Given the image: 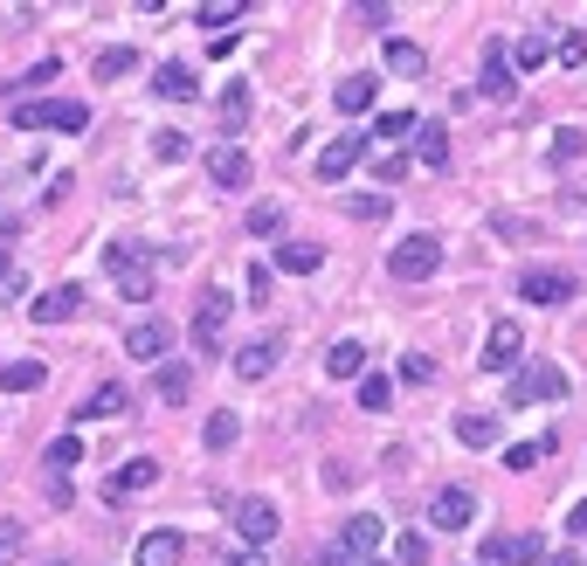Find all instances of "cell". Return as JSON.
<instances>
[{"instance_id": "39", "label": "cell", "mask_w": 587, "mask_h": 566, "mask_svg": "<svg viewBox=\"0 0 587 566\" xmlns=\"http://www.w3.org/2000/svg\"><path fill=\"white\" fill-rule=\"evenodd\" d=\"M207 449H235V414H207Z\"/></svg>"}, {"instance_id": "42", "label": "cell", "mask_w": 587, "mask_h": 566, "mask_svg": "<svg viewBox=\"0 0 587 566\" xmlns=\"http://www.w3.org/2000/svg\"><path fill=\"white\" fill-rule=\"evenodd\" d=\"M14 553H22V518H0V566H14Z\"/></svg>"}, {"instance_id": "29", "label": "cell", "mask_w": 587, "mask_h": 566, "mask_svg": "<svg viewBox=\"0 0 587 566\" xmlns=\"http://www.w3.org/2000/svg\"><path fill=\"white\" fill-rule=\"evenodd\" d=\"M505 55H511V69H539L546 55H553V42L533 28V35H519V42H505Z\"/></svg>"}, {"instance_id": "14", "label": "cell", "mask_w": 587, "mask_h": 566, "mask_svg": "<svg viewBox=\"0 0 587 566\" xmlns=\"http://www.w3.org/2000/svg\"><path fill=\"white\" fill-rule=\"evenodd\" d=\"M166 346H174V325H166V318H139V325L125 332V360H166Z\"/></svg>"}, {"instance_id": "25", "label": "cell", "mask_w": 587, "mask_h": 566, "mask_svg": "<svg viewBox=\"0 0 587 566\" xmlns=\"http://www.w3.org/2000/svg\"><path fill=\"white\" fill-rule=\"evenodd\" d=\"M457 442L463 449H498V414H457Z\"/></svg>"}, {"instance_id": "37", "label": "cell", "mask_w": 587, "mask_h": 566, "mask_svg": "<svg viewBox=\"0 0 587 566\" xmlns=\"http://www.w3.org/2000/svg\"><path fill=\"white\" fill-rule=\"evenodd\" d=\"M235 14H242V0H207V8H194V22L201 28H229Z\"/></svg>"}, {"instance_id": "30", "label": "cell", "mask_w": 587, "mask_h": 566, "mask_svg": "<svg viewBox=\"0 0 587 566\" xmlns=\"http://www.w3.org/2000/svg\"><path fill=\"white\" fill-rule=\"evenodd\" d=\"M387 69H394V77H422V69H429V55L394 35V42H387Z\"/></svg>"}, {"instance_id": "19", "label": "cell", "mask_w": 587, "mask_h": 566, "mask_svg": "<svg viewBox=\"0 0 587 566\" xmlns=\"http://www.w3.org/2000/svg\"><path fill=\"white\" fill-rule=\"evenodd\" d=\"M125 408H131V387H125V381H104V387L77 408V422H118Z\"/></svg>"}, {"instance_id": "16", "label": "cell", "mask_w": 587, "mask_h": 566, "mask_svg": "<svg viewBox=\"0 0 587 566\" xmlns=\"http://www.w3.org/2000/svg\"><path fill=\"white\" fill-rule=\"evenodd\" d=\"M277 360H283V338H250V346L235 352V373L242 381H270Z\"/></svg>"}, {"instance_id": "11", "label": "cell", "mask_w": 587, "mask_h": 566, "mask_svg": "<svg viewBox=\"0 0 587 566\" xmlns=\"http://www.w3.org/2000/svg\"><path fill=\"white\" fill-rule=\"evenodd\" d=\"M519 297H525V305H574V276H560V270H519Z\"/></svg>"}, {"instance_id": "22", "label": "cell", "mask_w": 587, "mask_h": 566, "mask_svg": "<svg viewBox=\"0 0 587 566\" xmlns=\"http://www.w3.org/2000/svg\"><path fill=\"white\" fill-rule=\"evenodd\" d=\"M373 90H381V77H367V69H353V77L332 90V104L346 111V118H359V111H373Z\"/></svg>"}, {"instance_id": "15", "label": "cell", "mask_w": 587, "mask_h": 566, "mask_svg": "<svg viewBox=\"0 0 587 566\" xmlns=\"http://www.w3.org/2000/svg\"><path fill=\"white\" fill-rule=\"evenodd\" d=\"M180 559H187V539L174 525H153V532L139 539V553H131V566H180Z\"/></svg>"}, {"instance_id": "45", "label": "cell", "mask_w": 587, "mask_h": 566, "mask_svg": "<svg viewBox=\"0 0 587 566\" xmlns=\"http://www.w3.org/2000/svg\"><path fill=\"white\" fill-rule=\"evenodd\" d=\"M580 145H587V139H580V131H560V139H553V166H566V159H580Z\"/></svg>"}, {"instance_id": "53", "label": "cell", "mask_w": 587, "mask_h": 566, "mask_svg": "<svg viewBox=\"0 0 587 566\" xmlns=\"http://www.w3.org/2000/svg\"><path fill=\"white\" fill-rule=\"evenodd\" d=\"M546 566H580V559H574V553H553V559H546Z\"/></svg>"}, {"instance_id": "28", "label": "cell", "mask_w": 587, "mask_h": 566, "mask_svg": "<svg viewBox=\"0 0 587 566\" xmlns=\"http://www.w3.org/2000/svg\"><path fill=\"white\" fill-rule=\"evenodd\" d=\"M318 262H326L318 242H283V249H277V270H291V276H311Z\"/></svg>"}, {"instance_id": "46", "label": "cell", "mask_w": 587, "mask_h": 566, "mask_svg": "<svg viewBox=\"0 0 587 566\" xmlns=\"http://www.w3.org/2000/svg\"><path fill=\"white\" fill-rule=\"evenodd\" d=\"M353 22H367V28H387V22H394V8H381V0H367V8H353Z\"/></svg>"}, {"instance_id": "6", "label": "cell", "mask_w": 587, "mask_h": 566, "mask_svg": "<svg viewBox=\"0 0 587 566\" xmlns=\"http://www.w3.org/2000/svg\"><path fill=\"white\" fill-rule=\"evenodd\" d=\"M429 525H443V532L477 525V490H470V484H443V490L429 498Z\"/></svg>"}, {"instance_id": "47", "label": "cell", "mask_w": 587, "mask_h": 566, "mask_svg": "<svg viewBox=\"0 0 587 566\" xmlns=\"http://www.w3.org/2000/svg\"><path fill=\"white\" fill-rule=\"evenodd\" d=\"M153 153H159V159H180L187 139H180V131H153Z\"/></svg>"}, {"instance_id": "52", "label": "cell", "mask_w": 587, "mask_h": 566, "mask_svg": "<svg viewBox=\"0 0 587 566\" xmlns=\"http://www.w3.org/2000/svg\"><path fill=\"white\" fill-rule=\"evenodd\" d=\"M235 566H263V553L256 545H235Z\"/></svg>"}, {"instance_id": "32", "label": "cell", "mask_w": 587, "mask_h": 566, "mask_svg": "<svg viewBox=\"0 0 587 566\" xmlns=\"http://www.w3.org/2000/svg\"><path fill=\"white\" fill-rule=\"evenodd\" d=\"M414 125H422V118H408V111H381V118H373V139H414Z\"/></svg>"}, {"instance_id": "17", "label": "cell", "mask_w": 587, "mask_h": 566, "mask_svg": "<svg viewBox=\"0 0 587 566\" xmlns=\"http://www.w3.org/2000/svg\"><path fill=\"white\" fill-rule=\"evenodd\" d=\"M414 159H422L429 173H443V166H449V125H443V118H422V125H414Z\"/></svg>"}, {"instance_id": "51", "label": "cell", "mask_w": 587, "mask_h": 566, "mask_svg": "<svg viewBox=\"0 0 587 566\" xmlns=\"http://www.w3.org/2000/svg\"><path fill=\"white\" fill-rule=\"evenodd\" d=\"M566 532H574V539H580V532H587V498H580V504H574V512H566Z\"/></svg>"}, {"instance_id": "43", "label": "cell", "mask_w": 587, "mask_h": 566, "mask_svg": "<svg viewBox=\"0 0 587 566\" xmlns=\"http://www.w3.org/2000/svg\"><path fill=\"white\" fill-rule=\"evenodd\" d=\"M401 381H414V387H429V381H435V366L422 360V352H401Z\"/></svg>"}, {"instance_id": "12", "label": "cell", "mask_w": 587, "mask_h": 566, "mask_svg": "<svg viewBox=\"0 0 587 566\" xmlns=\"http://www.w3.org/2000/svg\"><path fill=\"white\" fill-rule=\"evenodd\" d=\"M159 484V456H131L118 477L104 484V504H125V498H139V490H153Z\"/></svg>"}, {"instance_id": "27", "label": "cell", "mask_w": 587, "mask_h": 566, "mask_svg": "<svg viewBox=\"0 0 587 566\" xmlns=\"http://www.w3.org/2000/svg\"><path fill=\"white\" fill-rule=\"evenodd\" d=\"M187 394H194V366H187V360H166V366H159V401L180 408Z\"/></svg>"}, {"instance_id": "31", "label": "cell", "mask_w": 587, "mask_h": 566, "mask_svg": "<svg viewBox=\"0 0 587 566\" xmlns=\"http://www.w3.org/2000/svg\"><path fill=\"white\" fill-rule=\"evenodd\" d=\"M42 463L55 469V477H63V469H77V463H84V436H77V428H69V436H55Z\"/></svg>"}, {"instance_id": "35", "label": "cell", "mask_w": 587, "mask_h": 566, "mask_svg": "<svg viewBox=\"0 0 587 566\" xmlns=\"http://www.w3.org/2000/svg\"><path fill=\"white\" fill-rule=\"evenodd\" d=\"M131 63H139L131 49H104V55H98V83H118V77H131Z\"/></svg>"}, {"instance_id": "40", "label": "cell", "mask_w": 587, "mask_h": 566, "mask_svg": "<svg viewBox=\"0 0 587 566\" xmlns=\"http://www.w3.org/2000/svg\"><path fill=\"white\" fill-rule=\"evenodd\" d=\"M394 559H401V566H429V539L422 532H401V539H394Z\"/></svg>"}, {"instance_id": "48", "label": "cell", "mask_w": 587, "mask_h": 566, "mask_svg": "<svg viewBox=\"0 0 587 566\" xmlns=\"http://www.w3.org/2000/svg\"><path fill=\"white\" fill-rule=\"evenodd\" d=\"M250 305H270V270H263V262L250 270Z\"/></svg>"}, {"instance_id": "26", "label": "cell", "mask_w": 587, "mask_h": 566, "mask_svg": "<svg viewBox=\"0 0 587 566\" xmlns=\"http://www.w3.org/2000/svg\"><path fill=\"white\" fill-rule=\"evenodd\" d=\"M511 55H505V42H490V55H484V98H511Z\"/></svg>"}, {"instance_id": "38", "label": "cell", "mask_w": 587, "mask_h": 566, "mask_svg": "<svg viewBox=\"0 0 587 566\" xmlns=\"http://www.w3.org/2000/svg\"><path fill=\"white\" fill-rule=\"evenodd\" d=\"M553 55H560L566 69H580V63H587V35H580V28H566L560 42H553Z\"/></svg>"}, {"instance_id": "20", "label": "cell", "mask_w": 587, "mask_h": 566, "mask_svg": "<svg viewBox=\"0 0 587 566\" xmlns=\"http://www.w3.org/2000/svg\"><path fill=\"white\" fill-rule=\"evenodd\" d=\"M207 173H215V186H250V153H242V145H215V153H207Z\"/></svg>"}, {"instance_id": "8", "label": "cell", "mask_w": 587, "mask_h": 566, "mask_svg": "<svg viewBox=\"0 0 587 566\" xmlns=\"http://www.w3.org/2000/svg\"><path fill=\"white\" fill-rule=\"evenodd\" d=\"M229 311H235V297L215 283V291L201 297V311H194V346H201V352H215V346H221V332H229Z\"/></svg>"}, {"instance_id": "23", "label": "cell", "mask_w": 587, "mask_h": 566, "mask_svg": "<svg viewBox=\"0 0 587 566\" xmlns=\"http://www.w3.org/2000/svg\"><path fill=\"white\" fill-rule=\"evenodd\" d=\"M326 373H332V381H359V373H367V346H359V338H332Z\"/></svg>"}, {"instance_id": "36", "label": "cell", "mask_w": 587, "mask_h": 566, "mask_svg": "<svg viewBox=\"0 0 587 566\" xmlns=\"http://www.w3.org/2000/svg\"><path fill=\"white\" fill-rule=\"evenodd\" d=\"M346 207H353L359 221H387V215H394V201H387V194H346Z\"/></svg>"}, {"instance_id": "9", "label": "cell", "mask_w": 587, "mask_h": 566, "mask_svg": "<svg viewBox=\"0 0 587 566\" xmlns=\"http://www.w3.org/2000/svg\"><path fill=\"white\" fill-rule=\"evenodd\" d=\"M519 360H525L519 318H498V325H490V338H484V366H490V373H519Z\"/></svg>"}, {"instance_id": "54", "label": "cell", "mask_w": 587, "mask_h": 566, "mask_svg": "<svg viewBox=\"0 0 587 566\" xmlns=\"http://www.w3.org/2000/svg\"><path fill=\"white\" fill-rule=\"evenodd\" d=\"M367 566H381V559H367Z\"/></svg>"}, {"instance_id": "1", "label": "cell", "mask_w": 587, "mask_h": 566, "mask_svg": "<svg viewBox=\"0 0 587 566\" xmlns=\"http://www.w3.org/2000/svg\"><path fill=\"white\" fill-rule=\"evenodd\" d=\"M104 270H111V283H118L125 305H153V262H145V249L118 242V249H104Z\"/></svg>"}, {"instance_id": "7", "label": "cell", "mask_w": 587, "mask_h": 566, "mask_svg": "<svg viewBox=\"0 0 587 566\" xmlns=\"http://www.w3.org/2000/svg\"><path fill=\"white\" fill-rule=\"evenodd\" d=\"M546 539L539 532H490L484 539V566H539Z\"/></svg>"}, {"instance_id": "41", "label": "cell", "mask_w": 587, "mask_h": 566, "mask_svg": "<svg viewBox=\"0 0 587 566\" xmlns=\"http://www.w3.org/2000/svg\"><path fill=\"white\" fill-rule=\"evenodd\" d=\"M242 229H250V235H277V229H283V215H277L270 201H263V207H250V221H242Z\"/></svg>"}, {"instance_id": "13", "label": "cell", "mask_w": 587, "mask_h": 566, "mask_svg": "<svg viewBox=\"0 0 587 566\" xmlns=\"http://www.w3.org/2000/svg\"><path fill=\"white\" fill-rule=\"evenodd\" d=\"M235 525H242V545H256V553H263V545L277 539V504L270 498H242L235 504Z\"/></svg>"}, {"instance_id": "3", "label": "cell", "mask_w": 587, "mask_h": 566, "mask_svg": "<svg viewBox=\"0 0 587 566\" xmlns=\"http://www.w3.org/2000/svg\"><path fill=\"white\" fill-rule=\"evenodd\" d=\"M14 125H22V131H84V125H90V104L35 98V104H14Z\"/></svg>"}, {"instance_id": "49", "label": "cell", "mask_w": 587, "mask_h": 566, "mask_svg": "<svg viewBox=\"0 0 587 566\" xmlns=\"http://www.w3.org/2000/svg\"><path fill=\"white\" fill-rule=\"evenodd\" d=\"M42 83H55V63H35L28 77H22V90H42Z\"/></svg>"}, {"instance_id": "2", "label": "cell", "mask_w": 587, "mask_h": 566, "mask_svg": "<svg viewBox=\"0 0 587 566\" xmlns=\"http://www.w3.org/2000/svg\"><path fill=\"white\" fill-rule=\"evenodd\" d=\"M566 394V373L553 360H525L519 373H511V387H505V401L511 408H539V401H560Z\"/></svg>"}, {"instance_id": "50", "label": "cell", "mask_w": 587, "mask_h": 566, "mask_svg": "<svg viewBox=\"0 0 587 566\" xmlns=\"http://www.w3.org/2000/svg\"><path fill=\"white\" fill-rule=\"evenodd\" d=\"M408 173V153H394V159H381V186H394V180H401Z\"/></svg>"}, {"instance_id": "21", "label": "cell", "mask_w": 587, "mask_h": 566, "mask_svg": "<svg viewBox=\"0 0 587 566\" xmlns=\"http://www.w3.org/2000/svg\"><path fill=\"white\" fill-rule=\"evenodd\" d=\"M153 90H159L166 104H194V98H201V83H194V69H187V63H159Z\"/></svg>"}, {"instance_id": "44", "label": "cell", "mask_w": 587, "mask_h": 566, "mask_svg": "<svg viewBox=\"0 0 587 566\" xmlns=\"http://www.w3.org/2000/svg\"><path fill=\"white\" fill-rule=\"evenodd\" d=\"M221 118H229V125H242V118H250V90H229V98H221Z\"/></svg>"}, {"instance_id": "18", "label": "cell", "mask_w": 587, "mask_h": 566, "mask_svg": "<svg viewBox=\"0 0 587 566\" xmlns=\"http://www.w3.org/2000/svg\"><path fill=\"white\" fill-rule=\"evenodd\" d=\"M359 159H367V139H359V131H353V139H332L326 153H318V180H346Z\"/></svg>"}, {"instance_id": "34", "label": "cell", "mask_w": 587, "mask_h": 566, "mask_svg": "<svg viewBox=\"0 0 587 566\" xmlns=\"http://www.w3.org/2000/svg\"><path fill=\"white\" fill-rule=\"evenodd\" d=\"M539 456H553V436H546V442H511L505 449V469H533Z\"/></svg>"}, {"instance_id": "10", "label": "cell", "mask_w": 587, "mask_h": 566, "mask_svg": "<svg viewBox=\"0 0 587 566\" xmlns=\"http://www.w3.org/2000/svg\"><path fill=\"white\" fill-rule=\"evenodd\" d=\"M77 311H84V283H55V291H42V297L28 305L35 325H69Z\"/></svg>"}, {"instance_id": "4", "label": "cell", "mask_w": 587, "mask_h": 566, "mask_svg": "<svg viewBox=\"0 0 587 566\" xmlns=\"http://www.w3.org/2000/svg\"><path fill=\"white\" fill-rule=\"evenodd\" d=\"M381 525L387 518H373V512H353L346 525H339V539H332V566H367L373 559V545H381Z\"/></svg>"}, {"instance_id": "5", "label": "cell", "mask_w": 587, "mask_h": 566, "mask_svg": "<svg viewBox=\"0 0 587 566\" xmlns=\"http://www.w3.org/2000/svg\"><path fill=\"white\" fill-rule=\"evenodd\" d=\"M387 270L401 276V283H429L435 270H443V242H435V235H408V242H394Z\"/></svg>"}, {"instance_id": "33", "label": "cell", "mask_w": 587, "mask_h": 566, "mask_svg": "<svg viewBox=\"0 0 587 566\" xmlns=\"http://www.w3.org/2000/svg\"><path fill=\"white\" fill-rule=\"evenodd\" d=\"M394 401V387L381 381V373H359V408H367V414H381Z\"/></svg>"}, {"instance_id": "24", "label": "cell", "mask_w": 587, "mask_h": 566, "mask_svg": "<svg viewBox=\"0 0 587 566\" xmlns=\"http://www.w3.org/2000/svg\"><path fill=\"white\" fill-rule=\"evenodd\" d=\"M42 381H49L42 360H0V387H8V394H35Z\"/></svg>"}]
</instances>
